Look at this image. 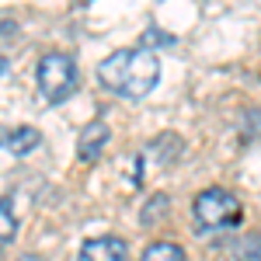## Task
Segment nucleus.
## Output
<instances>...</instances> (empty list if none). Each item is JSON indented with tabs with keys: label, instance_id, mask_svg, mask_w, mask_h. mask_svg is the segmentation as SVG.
I'll use <instances>...</instances> for the list:
<instances>
[{
	"label": "nucleus",
	"instance_id": "7",
	"mask_svg": "<svg viewBox=\"0 0 261 261\" xmlns=\"http://www.w3.org/2000/svg\"><path fill=\"white\" fill-rule=\"evenodd\" d=\"M233 261H261V237L258 233H244L233 244Z\"/></svg>",
	"mask_w": 261,
	"mask_h": 261
},
{
	"label": "nucleus",
	"instance_id": "4",
	"mask_svg": "<svg viewBox=\"0 0 261 261\" xmlns=\"http://www.w3.org/2000/svg\"><path fill=\"white\" fill-rule=\"evenodd\" d=\"M129 247L119 237H91L81 247V261H125Z\"/></svg>",
	"mask_w": 261,
	"mask_h": 261
},
{
	"label": "nucleus",
	"instance_id": "5",
	"mask_svg": "<svg viewBox=\"0 0 261 261\" xmlns=\"http://www.w3.org/2000/svg\"><path fill=\"white\" fill-rule=\"evenodd\" d=\"M105 143H108V125L105 122H87L81 140H77V157L84 164H94L101 157V150H105Z\"/></svg>",
	"mask_w": 261,
	"mask_h": 261
},
{
	"label": "nucleus",
	"instance_id": "9",
	"mask_svg": "<svg viewBox=\"0 0 261 261\" xmlns=\"http://www.w3.org/2000/svg\"><path fill=\"white\" fill-rule=\"evenodd\" d=\"M14 230H18V220L11 213V199H4V205H0V241H4V247L14 241Z\"/></svg>",
	"mask_w": 261,
	"mask_h": 261
},
{
	"label": "nucleus",
	"instance_id": "10",
	"mask_svg": "<svg viewBox=\"0 0 261 261\" xmlns=\"http://www.w3.org/2000/svg\"><path fill=\"white\" fill-rule=\"evenodd\" d=\"M164 213H167V195H153V199L146 202V209H143V223L150 226V223L164 220Z\"/></svg>",
	"mask_w": 261,
	"mask_h": 261
},
{
	"label": "nucleus",
	"instance_id": "1",
	"mask_svg": "<svg viewBox=\"0 0 261 261\" xmlns=\"http://www.w3.org/2000/svg\"><path fill=\"white\" fill-rule=\"evenodd\" d=\"M98 81L119 98L140 101L157 87L161 63L146 45L143 49H119V53H112V56H105L98 63Z\"/></svg>",
	"mask_w": 261,
	"mask_h": 261
},
{
	"label": "nucleus",
	"instance_id": "3",
	"mask_svg": "<svg viewBox=\"0 0 261 261\" xmlns=\"http://www.w3.org/2000/svg\"><path fill=\"white\" fill-rule=\"evenodd\" d=\"M77 91V63L66 53H49L39 60V94L49 105H60Z\"/></svg>",
	"mask_w": 261,
	"mask_h": 261
},
{
	"label": "nucleus",
	"instance_id": "2",
	"mask_svg": "<svg viewBox=\"0 0 261 261\" xmlns=\"http://www.w3.org/2000/svg\"><path fill=\"white\" fill-rule=\"evenodd\" d=\"M192 213H195L199 230H205V233H226V230H233L244 216L237 195H230L226 188H205V192H199Z\"/></svg>",
	"mask_w": 261,
	"mask_h": 261
},
{
	"label": "nucleus",
	"instance_id": "12",
	"mask_svg": "<svg viewBox=\"0 0 261 261\" xmlns=\"http://www.w3.org/2000/svg\"><path fill=\"white\" fill-rule=\"evenodd\" d=\"M21 261H42V258H35V254H24V258H21Z\"/></svg>",
	"mask_w": 261,
	"mask_h": 261
},
{
	"label": "nucleus",
	"instance_id": "6",
	"mask_svg": "<svg viewBox=\"0 0 261 261\" xmlns=\"http://www.w3.org/2000/svg\"><path fill=\"white\" fill-rule=\"evenodd\" d=\"M39 129H32V125H18V129H7L4 133V150L11 153V157H24V153H32V150H39Z\"/></svg>",
	"mask_w": 261,
	"mask_h": 261
},
{
	"label": "nucleus",
	"instance_id": "8",
	"mask_svg": "<svg viewBox=\"0 0 261 261\" xmlns=\"http://www.w3.org/2000/svg\"><path fill=\"white\" fill-rule=\"evenodd\" d=\"M140 261H185V251H181L178 244L161 241V244H153V247H146Z\"/></svg>",
	"mask_w": 261,
	"mask_h": 261
},
{
	"label": "nucleus",
	"instance_id": "11",
	"mask_svg": "<svg viewBox=\"0 0 261 261\" xmlns=\"http://www.w3.org/2000/svg\"><path fill=\"white\" fill-rule=\"evenodd\" d=\"M171 35H164V32H157V28H150V32H146V49H150V45H171Z\"/></svg>",
	"mask_w": 261,
	"mask_h": 261
}]
</instances>
